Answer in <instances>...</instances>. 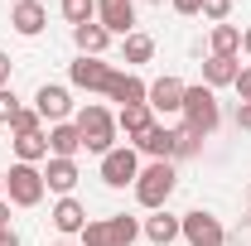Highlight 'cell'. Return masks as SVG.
<instances>
[{
  "label": "cell",
  "mask_w": 251,
  "mask_h": 246,
  "mask_svg": "<svg viewBox=\"0 0 251 246\" xmlns=\"http://www.w3.org/2000/svg\"><path fill=\"white\" fill-rule=\"evenodd\" d=\"M135 203L140 208H150L159 213L169 198H174V188H179V169H174V159H150V164H140V174H135Z\"/></svg>",
  "instance_id": "cell-1"
},
{
  "label": "cell",
  "mask_w": 251,
  "mask_h": 246,
  "mask_svg": "<svg viewBox=\"0 0 251 246\" xmlns=\"http://www.w3.org/2000/svg\"><path fill=\"white\" fill-rule=\"evenodd\" d=\"M73 125H77V135H82V150H92V154L116 150V135H121V130H116V111L87 101V106L73 116Z\"/></svg>",
  "instance_id": "cell-2"
},
{
  "label": "cell",
  "mask_w": 251,
  "mask_h": 246,
  "mask_svg": "<svg viewBox=\"0 0 251 246\" xmlns=\"http://www.w3.org/2000/svg\"><path fill=\"white\" fill-rule=\"evenodd\" d=\"M179 116H184V130H188V135L208 140V135L222 125V106H218V97H213V87H203V82L188 87V92H184V111H179Z\"/></svg>",
  "instance_id": "cell-3"
},
{
  "label": "cell",
  "mask_w": 251,
  "mask_h": 246,
  "mask_svg": "<svg viewBox=\"0 0 251 246\" xmlns=\"http://www.w3.org/2000/svg\"><path fill=\"white\" fill-rule=\"evenodd\" d=\"M44 193H49V184H44V169L39 164H10V174H5V198L15 203V208H39L44 203Z\"/></svg>",
  "instance_id": "cell-4"
},
{
  "label": "cell",
  "mask_w": 251,
  "mask_h": 246,
  "mask_svg": "<svg viewBox=\"0 0 251 246\" xmlns=\"http://www.w3.org/2000/svg\"><path fill=\"white\" fill-rule=\"evenodd\" d=\"M179 237H184L188 246H227V227H222L208 208H193V213L179 217Z\"/></svg>",
  "instance_id": "cell-5"
},
{
  "label": "cell",
  "mask_w": 251,
  "mask_h": 246,
  "mask_svg": "<svg viewBox=\"0 0 251 246\" xmlns=\"http://www.w3.org/2000/svg\"><path fill=\"white\" fill-rule=\"evenodd\" d=\"M135 174H140V154H135V145H116V150L101 154V184H106V188L135 184Z\"/></svg>",
  "instance_id": "cell-6"
},
{
  "label": "cell",
  "mask_w": 251,
  "mask_h": 246,
  "mask_svg": "<svg viewBox=\"0 0 251 246\" xmlns=\"http://www.w3.org/2000/svg\"><path fill=\"white\" fill-rule=\"evenodd\" d=\"M184 92H188V82H179V77H155L150 82V92H145V106L155 111V116H179L184 111Z\"/></svg>",
  "instance_id": "cell-7"
},
{
  "label": "cell",
  "mask_w": 251,
  "mask_h": 246,
  "mask_svg": "<svg viewBox=\"0 0 251 246\" xmlns=\"http://www.w3.org/2000/svg\"><path fill=\"white\" fill-rule=\"evenodd\" d=\"M111 63H101V58H82L77 53V63H68V82L73 87H82V92H106V82H111Z\"/></svg>",
  "instance_id": "cell-8"
},
{
  "label": "cell",
  "mask_w": 251,
  "mask_h": 246,
  "mask_svg": "<svg viewBox=\"0 0 251 246\" xmlns=\"http://www.w3.org/2000/svg\"><path fill=\"white\" fill-rule=\"evenodd\" d=\"M34 111H39L49 125L68 121V116H73V92H68V87H58V82H44V87L34 92Z\"/></svg>",
  "instance_id": "cell-9"
},
{
  "label": "cell",
  "mask_w": 251,
  "mask_h": 246,
  "mask_svg": "<svg viewBox=\"0 0 251 246\" xmlns=\"http://www.w3.org/2000/svg\"><path fill=\"white\" fill-rule=\"evenodd\" d=\"M97 25L106 34H135V0H97Z\"/></svg>",
  "instance_id": "cell-10"
},
{
  "label": "cell",
  "mask_w": 251,
  "mask_h": 246,
  "mask_svg": "<svg viewBox=\"0 0 251 246\" xmlns=\"http://www.w3.org/2000/svg\"><path fill=\"white\" fill-rule=\"evenodd\" d=\"M135 154H150V159H174V154H179V130H169L164 121H155L140 140H135Z\"/></svg>",
  "instance_id": "cell-11"
},
{
  "label": "cell",
  "mask_w": 251,
  "mask_h": 246,
  "mask_svg": "<svg viewBox=\"0 0 251 246\" xmlns=\"http://www.w3.org/2000/svg\"><path fill=\"white\" fill-rule=\"evenodd\" d=\"M77 179H82V169H77V159H44V184H49V193H58V198H68L73 188H77Z\"/></svg>",
  "instance_id": "cell-12"
},
{
  "label": "cell",
  "mask_w": 251,
  "mask_h": 246,
  "mask_svg": "<svg viewBox=\"0 0 251 246\" xmlns=\"http://www.w3.org/2000/svg\"><path fill=\"white\" fill-rule=\"evenodd\" d=\"M145 92H150V82H140L135 73H111V82H106V101H116V106H145Z\"/></svg>",
  "instance_id": "cell-13"
},
{
  "label": "cell",
  "mask_w": 251,
  "mask_h": 246,
  "mask_svg": "<svg viewBox=\"0 0 251 246\" xmlns=\"http://www.w3.org/2000/svg\"><path fill=\"white\" fill-rule=\"evenodd\" d=\"M140 237L150 246H174L179 242V217L169 213V208H159V213H150L145 222H140Z\"/></svg>",
  "instance_id": "cell-14"
},
{
  "label": "cell",
  "mask_w": 251,
  "mask_h": 246,
  "mask_svg": "<svg viewBox=\"0 0 251 246\" xmlns=\"http://www.w3.org/2000/svg\"><path fill=\"white\" fill-rule=\"evenodd\" d=\"M10 25H15V34L34 39V34H44V25H49V10H44L39 0H15V10H10Z\"/></svg>",
  "instance_id": "cell-15"
},
{
  "label": "cell",
  "mask_w": 251,
  "mask_h": 246,
  "mask_svg": "<svg viewBox=\"0 0 251 246\" xmlns=\"http://www.w3.org/2000/svg\"><path fill=\"white\" fill-rule=\"evenodd\" d=\"M237 73H242V58H222V53H208L203 58V87H232L237 82Z\"/></svg>",
  "instance_id": "cell-16"
},
{
  "label": "cell",
  "mask_w": 251,
  "mask_h": 246,
  "mask_svg": "<svg viewBox=\"0 0 251 246\" xmlns=\"http://www.w3.org/2000/svg\"><path fill=\"white\" fill-rule=\"evenodd\" d=\"M53 227H58L63 237H77V232H82V227H87V208H82V203H77V198H73V193H68V198H58V203H53Z\"/></svg>",
  "instance_id": "cell-17"
},
{
  "label": "cell",
  "mask_w": 251,
  "mask_h": 246,
  "mask_svg": "<svg viewBox=\"0 0 251 246\" xmlns=\"http://www.w3.org/2000/svg\"><path fill=\"white\" fill-rule=\"evenodd\" d=\"M77 150H82V135H77L73 121L49 125V154H53V159H77Z\"/></svg>",
  "instance_id": "cell-18"
},
{
  "label": "cell",
  "mask_w": 251,
  "mask_h": 246,
  "mask_svg": "<svg viewBox=\"0 0 251 246\" xmlns=\"http://www.w3.org/2000/svg\"><path fill=\"white\" fill-rule=\"evenodd\" d=\"M155 121H159V116L150 111V106H121V111H116V130H126V140H130V145H135V140H140Z\"/></svg>",
  "instance_id": "cell-19"
},
{
  "label": "cell",
  "mask_w": 251,
  "mask_h": 246,
  "mask_svg": "<svg viewBox=\"0 0 251 246\" xmlns=\"http://www.w3.org/2000/svg\"><path fill=\"white\" fill-rule=\"evenodd\" d=\"M73 44H77V53H82V58H101V53L111 49V34L92 20V25H77V29H73Z\"/></svg>",
  "instance_id": "cell-20"
},
{
  "label": "cell",
  "mask_w": 251,
  "mask_h": 246,
  "mask_svg": "<svg viewBox=\"0 0 251 246\" xmlns=\"http://www.w3.org/2000/svg\"><path fill=\"white\" fill-rule=\"evenodd\" d=\"M15 159L20 164H44L49 159V130H34V135H15Z\"/></svg>",
  "instance_id": "cell-21"
},
{
  "label": "cell",
  "mask_w": 251,
  "mask_h": 246,
  "mask_svg": "<svg viewBox=\"0 0 251 246\" xmlns=\"http://www.w3.org/2000/svg\"><path fill=\"white\" fill-rule=\"evenodd\" d=\"M208 53L237 58V53H242V29H237V25H213V34H208Z\"/></svg>",
  "instance_id": "cell-22"
},
{
  "label": "cell",
  "mask_w": 251,
  "mask_h": 246,
  "mask_svg": "<svg viewBox=\"0 0 251 246\" xmlns=\"http://www.w3.org/2000/svg\"><path fill=\"white\" fill-rule=\"evenodd\" d=\"M121 58L135 63V68H140V63H150V58H155V39H150V34H140V29L126 34V39H121Z\"/></svg>",
  "instance_id": "cell-23"
},
{
  "label": "cell",
  "mask_w": 251,
  "mask_h": 246,
  "mask_svg": "<svg viewBox=\"0 0 251 246\" xmlns=\"http://www.w3.org/2000/svg\"><path fill=\"white\" fill-rule=\"evenodd\" d=\"M135 242H140V217L116 213L111 217V246H135Z\"/></svg>",
  "instance_id": "cell-24"
},
{
  "label": "cell",
  "mask_w": 251,
  "mask_h": 246,
  "mask_svg": "<svg viewBox=\"0 0 251 246\" xmlns=\"http://www.w3.org/2000/svg\"><path fill=\"white\" fill-rule=\"evenodd\" d=\"M58 10H63V20H68L73 29L97 20V0H58Z\"/></svg>",
  "instance_id": "cell-25"
},
{
  "label": "cell",
  "mask_w": 251,
  "mask_h": 246,
  "mask_svg": "<svg viewBox=\"0 0 251 246\" xmlns=\"http://www.w3.org/2000/svg\"><path fill=\"white\" fill-rule=\"evenodd\" d=\"M77 237H82V246H111V217H92Z\"/></svg>",
  "instance_id": "cell-26"
},
{
  "label": "cell",
  "mask_w": 251,
  "mask_h": 246,
  "mask_svg": "<svg viewBox=\"0 0 251 246\" xmlns=\"http://www.w3.org/2000/svg\"><path fill=\"white\" fill-rule=\"evenodd\" d=\"M34 130H44V116H39L34 106H20V111L10 116V135H34Z\"/></svg>",
  "instance_id": "cell-27"
},
{
  "label": "cell",
  "mask_w": 251,
  "mask_h": 246,
  "mask_svg": "<svg viewBox=\"0 0 251 246\" xmlns=\"http://www.w3.org/2000/svg\"><path fill=\"white\" fill-rule=\"evenodd\" d=\"M227 15H232V0H203V20L227 25Z\"/></svg>",
  "instance_id": "cell-28"
},
{
  "label": "cell",
  "mask_w": 251,
  "mask_h": 246,
  "mask_svg": "<svg viewBox=\"0 0 251 246\" xmlns=\"http://www.w3.org/2000/svg\"><path fill=\"white\" fill-rule=\"evenodd\" d=\"M20 111V97L10 92V87H0V125H10V116Z\"/></svg>",
  "instance_id": "cell-29"
},
{
  "label": "cell",
  "mask_w": 251,
  "mask_h": 246,
  "mask_svg": "<svg viewBox=\"0 0 251 246\" xmlns=\"http://www.w3.org/2000/svg\"><path fill=\"white\" fill-rule=\"evenodd\" d=\"M198 145H203L198 135H188V130H179V154H174V159H188V154H198Z\"/></svg>",
  "instance_id": "cell-30"
},
{
  "label": "cell",
  "mask_w": 251,
  "mask_h": 246,
  "mask_svg": "<svg viewBox=\"0 0 251 246\" xmlns=\"http://www.w3.org/2000/svg\"><path fill=\"white\" fill-rule=\"evenodd\" d=\"M232 92L242 97V101H251V68H242V73H237V82H232Z\"/></svg>",
  "instance_id": "cell-31"
},
{
  "label": "cell",
  "mask_w": 251,
  "mask_h": 246,
  "mask_svg": "<svg viewBox=\"0 0 251 246\" xmlns=\"http://www.w3.org/2000/svg\"><path fill=\"white\" fill-rule=\"evenodd\" d=\"M179 15H203V0H174Z\"/></svg>",
  "instance_id": "cell-32"
},
{
  "label": "cell",
  "mask_w": 251,
  "mask_h": 246,
  "mask_svg": "<svg viewBox=\"0 0 251 246\" xmlns=\"http://www.w3.org/2000/svg\"><path fill=\"white\" fill-rule=\"evenodd\" d=\"M237 130H251V101L237 106Z\"/></svg>",
  "instance_id": "cell-33"
},
{
  "label": "cell",
  "mask_w": 251,
  "mask_h": 246,
  "mask_svg": "<svg viewBox=\"0 0 251 246\" xmlns=\"http://www.w3.org/2000/svg\"><path fill=\"white\" fill-rule=\"evenodd\" d=\"M10 73H15V63H10V53H0V87H10Z\"/></svg>",
  "instance_id": "cell-34"
},
{
  "label": "cell",
  "mask_w": 251,
  "mask_h": 246,
  "mask_svg": "<svg viewBox=\"0 0 251 246\" xmlns=\"http://www.w3.org/2000/svg\"><path fill=\"white\" fill-rule=\"evenodd\" d=\"M0 246H20V232L15 227H0Z\"/></svg>",
  "instance_id": "cell-35"
},
{
  "label": "cell",
  "mask_w": 251,
  "mask_h": 246,
  "mask_svg": "<svg viewBox=\"0 0 251 246\" xmlns=\"http://www.w3.org/2000/svg\"><path fill=\"white\" fill-rule=\"evenodd\" d=\"M0 227H10V198H0Z\"/></svg>",
  "instance_id": "cell-36"
},
{
  "label": "cell",
  "mask_w": 251,
  "mask_h": 246,
  "mask_svg": "<svg viewBox=\"0 0 251 246\" xmlns=\"http://www.w3.org/2000/svg\"><path fill=\"white\" fill-rule=\"evenodd\" d=\"M242 53L251 58V29H242Z\"/></svg>",
  "instance_id": "cell-37"
},
{
  "label": "cell",
  "mask_w": 251,
  "mask_h": 246,
  "mask_svg": "<svg viewBox=\"0 0 251 246\" xmlns=\"http://www.w3.org/2000/svg\"><path fill=\"white\" fill-rule=\"evenodd\" d=\"M0 193H5V169H0Z\"/></svg>",
  "instance_id": "cell-38"
},
{
  "label": "cell",
  "mask_w": 251,
  "mask_h": 246,
  "mask_svg": "<svg viewBox=\"0 0 251 246\" xmlns=\"http://www.w3.org/2000/svg\"><path fill=\"white\" fill-rule=\"evenodd\" d=\"M58 246H73V242H58ZM77 246H82V242H77Z\"/></svg>",
  "instance_id": "cell-39"
},
{
  "label": "cell",
  "mask_w": 251,
  "mask_h": 246,
  "mask_svg": "<svg viewBox=\"0 0 251 246\" xmlns=\"http://www.w3.org/2000/svg\"><path fill=\"white\" fill-rule=\"evenodd\" d=\"M247 203H251V188H247Z\"/></svg>",
  "instance_id": "cell-40"
},
{
  "label": "cell",
  "mask_w": 251,
  "mask_h": 246,
  "mask_svg": "<svg viewBox=\"0 0 251 246\" xmlns=\"http://www.w3.org/2000/svg\"><path fill=\"white\" fill-rule=\"evenodd\" d=\"M135 5H140V0H135Z\"/></svg>",
  "instance_id": "cell-41"
}]
</instances>
